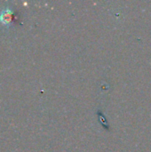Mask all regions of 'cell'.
<instances>
[{"label":"cell","instance_id":"1","mask_svg":"<svg viewBox=\"0 0 151 152\" xmlns=\"http://www.w3.org/2000/svg\"><path fill=\"white\" fill-rule=\"evenodd\" d=\"M12 10L10 8H5L0 12V21L3 24H9L12 20Z\"/></svg>","mask_w":151,"mask_h":152}]
</instances>
